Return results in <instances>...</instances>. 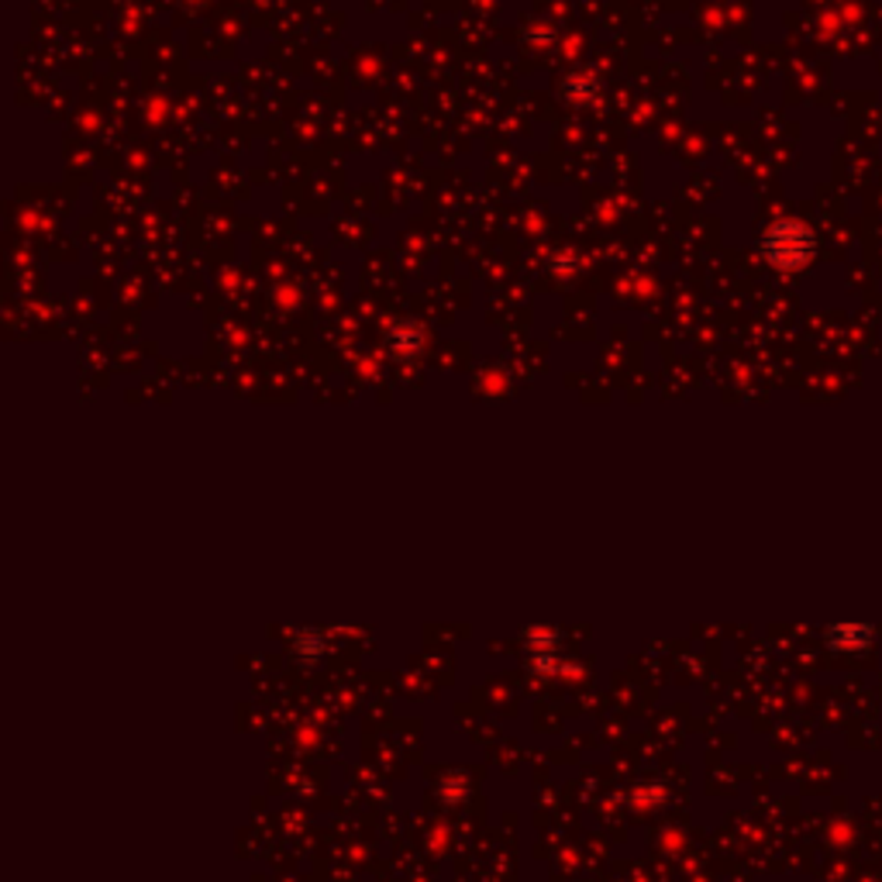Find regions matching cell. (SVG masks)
Returning a JSON list of instances; mask_svg holds the SVG:
<instances>
[{
  "label": "cell",
  "instance_id": "6da1fadb",
  "mask_svg": "<svg viewBox=\"0 0 882 882\" xmlns=\"http://www.w3.org/2000/svg\"><path fill=\"white\" fill-rule=\"evenodd\" d=\"M872 641V631L862 624H848V628H834L831 631V644L841 652H862L865 644Z\"/></svg>",
  "mask_w": 882,
  "mask_h": 882
}]
</instances>
